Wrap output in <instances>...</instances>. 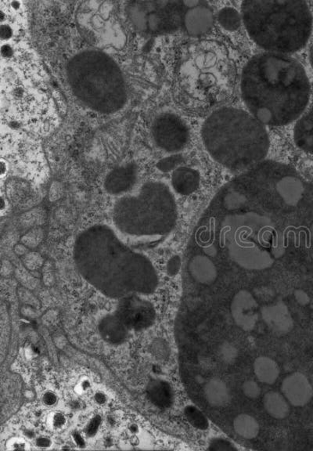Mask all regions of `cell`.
Masks as SVG:
<instances>
[{
  "label": "cell",
  "instance_id": "1",
  "mask_svg": "<svg viewBox=\"0 0 313 451\" xmlns=\"http://www.w3.org/2000/svg\"><path fill=\"white\" fill-rule=\"evenodd\" d=\"M73 256L83 278L108 297L152 294L159 285L152 261L131 249L108 226L83 231L75 240Z\"/></svg>",
  "mask_w": 313,
  "mask_h": 451
},
{
  "label": "cell",
  "instance_id": "2",
  "mask_svg": "<svg viewBox=\"0 0 313 451\" xmlns=\"http://www.w3.org/2000/svg\"><path fill=\"white\" fill-rule=\"evenodd\" d=\"M242 98L258 121L273 126L292 123L309 103L310 86L296 60L284 54H258L242 76Z\"/></svg>",
  "mask_w": 313,
  "mask_h": 451
},
{
  "label": "cell",
  "instance_id": "3",
  "mask_svg": "<svg viewBox=\"0 0 313 451\" xmlns=\"http://www.w3.org/2000/svg\"><path fill=\"white\" fill-rule=\"evenodd\" d=\"M202 141L212 157L229 170H250L266 157L269 140L263 124L233 107L212 114L202 127Z\"/></svg>",
  "mask_w": 313,
  "mask_h": 451
},
{
  "label": "cell",
  "instance_id": "4",
  "mask_svg": "<svg viewBox=\"0 0 313 451\" xmlns=\"http://www.w3.org/2000/svg\"><path fill=\"white\" fill-rule=\"evenodd\" d=\"M242 17L252 40L274 53L300 51L312 32V15L303 1H245Z\"/></svg>",
  "mask_w": 313,
  "mask_h": 451
},
{
  "label": "cell",
  "instance_id": "5",
  "mask_svg": "<svg viewBox=\"0 0 313 451\" xmlns=\"http://www.w3.org/2000/svg\"><path fill=\"white\" fill-rule=\"evenodd\" d=\"M69 85L75 97L91 109L111 114L121 109L127 92L121 70L114 60L99 51H86L71 60Z\"/></svg>",
  "mask_w": 313,
  "mask_h": 451
},
{
  "label": "cell",
  "instance_id": "6",
  "mask_svg": "<svg viewBox=\"0 0 313 451\" xmlns=\"http://www.w3.org/2000/svg\"><path fill=\"white\" fill-rule=\"evenodd\" d=\"M178 210L168 186L161 182L144 184L139 193L118 200L113 210L120 231L136 237H161L176 227Z\"/></svg>",
  "mask_w": 313,
  "mask_h": 451
},
{
  "label": "cell",
  "instance_id": "7",
  "mask_svg": "<svg viewBox=\"0 0 313 451\" xmlns=\"http://www.w3.org/2000/svg\"><path fill=\"white\" fill-rule=\"evenodd\" d=\"M152 134L158 146L168 152H177L182 150L190 138L189 130L183 120L170 113L156 118Z\"/></svg>",
  "mask_w": 313,
  "mask_h": 451
},
{
  "label": "cell",
  "instance_id": "8",
  "mask_svg": "<svg viewBox=\"0 0 313 451\" xmlns=\"http://www.w3.org/2000/svg\"><path fill=\"white\" fill-rule=\"evenodd\" d=\"M6 94L9 100L13 101L12 106L17 108L21 121L29 125H35V123L45 118L43 114L48 113L43 96L33 90L26 89L23 84L9 86L6 88Z\"/></svg>",
  "mask_w": 313,
  "mask_h": 451
},
{
  "label": "cell",
  "instance_id": "9",
  "mask_svg": "<svg viewBox=\"0 0 313 451\" xmlns=\"http://www.w3.org/2000/svg\"><path fill=\"white\" fill-rule=\"evenodd\" d=\"M117 316L128 329L137 332L152 326L155 318V311L148 301L138 297L136 294H131L120 301Z\"/></svg>",
  "mask_w": 313,
  "mask_h": 451
},
{
  "label": "cell",
  "instance_id": "10",
  "mask_svg": "<svg viewBox=\"0 0 313 451\" xmlns=\"http://www.w3.org/2000/svg\"><path fill=\"white\" fill-rule=\"evenodd\" d=\"M282 394L294 407H303L312 398L313 389L308 378L300 372L287 376L281 384Z\"/></svg>",
  "mask_w": 313,
  "mask_h": 451
},
{
  "label": "cell",
  "instance_id": "11",
  "mask_svg": "<svg viewBox=\"0 0 313 451\" xmlns=\"http://www.w3.org/2000/svg\"><path fill=\"white\" fill-rule=\"evenodd\" d=\"M136 178L137 170L134 164L128 163L118 166L107 176L105 188L111 195H122L132 188Z\"/></svg>",
  "mask_w": 313,
  "mask_h": 451
},
{
  "label": "cell",
  "instance_id": "12",
  "mask_svg": "<svg viewBox=\"0 0 313 451\" xmlns=\"http://www.w3.org/2000/svg\"><path fill=\"white\" fill-rule=\"evenodd\" d=\"M232 315L238 326L244 332L254 330L258 321L256 312V303L249 294L243 292L234 299L232 306Z\"/></svg>",
  "mask_w": 313,
  "mask_h": 451
},
{
  "label": "cell",
  "instance_id": "13",
  "mask_svg": "<svg viewBox=\"0 0 313 451\" xmlns=\"http://www.w3.org/2000/svg\"><path fill=\"white\" fill-rule=\"evenodd\" d=\"M265 323L273 333L285 335L292 332L294 322L287 310L283 306L267 308L262 312Z\"/></svg>",
  "mask_w": 313,
  "mask_h": 451
},
{
  "label": "cell",
  "instance_id": "14",
  "mask_svg": "<svg viewBox=\"0 0 313 451\" xmlns=\"http://www.w3.org/2000/svg\"><path fill=\"white\" fill-rule=\"evenodd\" d=\"M184 22L190 34L199 35L206 33L212 27L213 15L208 8L197 6L186 13Z\"/></svg>",
  "mask_w": 313,
  "mask_h": 451
},
{
  "label": "cell",
  "instance_id": "15",
  "mask_svg": "<svg viewBox=\"0 0 313 451\" xmlns=\"http://www.w3.org/2000/svg\"><path fill=\"white\" fill-rule=\"evenodd\" d=\"M172 184L177 193L181 195H190L199 188L200 176L193 168L179 167L172 173Z\"/></svg>",
  "mask_w": 313,
  "mask_h": 451
},
{
  "label": "cell",
  "instance_id": "16",
  "mask_svg": "<svg viewBox=\"0 0 313 451\" xmlns=\"http://www.w3.org/2000/svg\"><path fill=\"white\" fill-rule=\"evenodd\" d=\"M99 332L102 338L112 345L122 344L128 336V328L117 315L105 317L99 324Z\"/></svg>",
  "mask_w": 313,
  "mask_h": 451
},
{
  "label": "cell",
  "instance_id": "17",
  "mask_svg": "<svg viewBox=\"0 0 313 451\" xmlns=\"http://www.w3.org/2000/svg\"><path fill=\"white\" fill-rule=\"evenodd\" d=\"M294 141L305 152L313 154V101L294 130Z\"/></svg>",
  "mask_w": 313,
  "mask_h": 451
},
{
  "label": "cell",
  "instance_id": "18",
  "mask_svg": "<svg viewBox=\"0 0 313 451\" xmlns=\"http://www.w3.org/2000/svg\"><path fill=\"white\" fill-rule=\"evenodd\" d=\"M204 396L210 405L225 407L231 401V392L226 384L220 378L209 380L204 389Z\"/></svg>",
  "mask_w": 313,
  "mask_h": 451
},
{
  "label": "cell",
  "instance_id": "19",
  "mask_svg": "<svg viewBox=\"0 0 313 451\" xmlns=\"http://www.w3.org/2000/svg\"><path fill=\"white\" fill-rule=\"evenodd\" d=\"M253 369L258 381L267 384H274L280 375L278 364L269 357L256 358Z\"/></svg>",
  "mask_w": 313,
  "mask_h": 451
},
{
  "label": "cell",
  "instance_id": "20",
  "mask_svg": "<svg viewBox=\"0 0 313 451\" xmlns=\"http://www.w3.org/2000/svg\"><path fill=\"white\" fill-rule=\"evenodd\" d=\"M265 410L275 419H284L290 413V406L285 396L278 392H269L264 396Z\"/></svg>",
  "mask_w": 313,
  "mask_h": 451
},
{
  "label": "cell",
  "instance_id": "21",
  "mask_svg": "<svg viewBox=\"0 0 313 451\" xmlns=\"http://www.w3.org/2000/svg\"><path fill=\"white\" fill-rule=\"evenodd\" d=\"M233 429L240 437L253 440L260 434V426L254 417L248 414H242L235 418Z\"/></svg>",
  "mask_w": 313,
  "mask_h": 451
},
{
  "label": "cell",
  "instance_id": "22",
  "mask_svg": "<svg viewBox=\"0 0 313 451\" xmlns=\"http://www.w3.org/2000/svg\"><path fill=\"white\" fill-rule=\"evenodd\" d=\"M149 398L156 405L163 407L170 400V392L168 387L163 382H152L147 387Z\"/></svg>",
  "mask_w": 313,
  "mask_h": 451
},
{
  "label": "cell",
  "instance_id": "23",
  "mask_svg": "<svg viewBox=\"0 0 313 451\" xmlns=\"http://www.w3.org/2000/svg\"><path fill=\"white\" fill-rule=\"evenodd\" d=\"M218 20L222 26L228 31H236L240 26V17L238 12L231 8L222 9L219 14Z\"/></svg>",
  "mask_w": 313,
  "mask_h": 451
},
{
  "label": "cell",
  "instance_id": "24",
  "mask_svg": "<svg viewBox=\"0 0 313 451\" xmlns=\"http://www.w3.org/2000/svg\"><path fill=\"white\" fill-rule=\"evenodd\" d=\"M219 355L222 362L228 364H232L236 362L238 353L236 347L230 342H226L220 345Z\"/></svg>",
  "mask_w": 313,
  "mask_h": 451
},
{
  "label": "cell",
  "instance_id": "25",
  "mask_svg": "<svg viewBox=\"0 0 313 451\" xmlns=\"http://www.w3.org/2000/svg\"><path fill=\"white\" fill-rule=\"evenodd\" d=\"M183 161L184 159L181 155H172L170 157L159 161L158 164H156V167H158L160 171L168 173L175 170V168L177 170V166L181 164Z\"/></svg>",
  "mask_w": 313,
  "mask_h": 451
},
{
  "label": "cell",
  "instance_id": "26",
  "mask_svg": "<svg viewBox=\"0 0 313 451\" xmlns=\"http://www.w3.org/2000/svg\"><path fill=\"white\" fill-rule=\"evenodd\" d=\"M243 393L250 399H257L261 394V389L255 381L248 380L243 384Z\"/></svg>",
  "mask_w": 313,
  "mask_h": 451
},
{
  "label": "cell",
  "instance_id": "27",
  "mask_svg": "<svg viewBox=\"0 0 313 451\" xmlns=\"http://www.w3.org/2000/svg\"><path fill=\"white\" fill-rule=\"evenodd\" d=\"M152 351L156 358L164 360L170 354V348L163 340H156L152 346Z\"/></svg>",
  "mask_w": 313,
  "mask_h": 451
},
{
  "label": "cell",
  "instance_id": "28",
  "mask_svg": "<svg viewBox=\"0 0 313 451\" xmlns=\"http://www.w3.org/2000/svg\"><path fill=\"white\" fill-rule=\"evenodd\" d=\"M102 423V418L100 416H94L86 427V434L89 437H93L98 434Z\"/></svg>",
  "mask_w": 313,
  "mask_h": 451
},
{
  "label": "cell",
  "instance_id": "29",
  "mask_svg": "<svg viewBox=\"0 0 313 451\" xmlns=\"http://www.w3.org/2000/svg\"><path fill=\"white\" fill-rule=\"evenodd\" d=\"M180 267H181V260L179 256H172L167 264L168 274L174 276L178 274Z\"/></svg>",
  "mask_w": 313,
  "mask_h": 451
},
{
  "label": "cell",
  "instance_id": "30",
  "mask_svg": "<svg viewBox=\"0 0 313 451\" xmlns=\"http://www.w3.org/2000/svg\"><path fill=\"white\" fill-rule=\"evenodd\" d=\"M234 447L230 442L225 440H222V439H217V440L213 441L211 443L210 450H234Z\"/></svg>",
  "mask_w": 313,
  "mask_h": 451
},
{
  "label": "cell",
  "instance_id": "31",
  "mask_svg": "<svg viewBox=\"0 0 313 451\" xmlns=\"http://www.w3.org/2000/svg\"><path fill=\"white\" fill-rule=\"evenodd\" d=\"M66 424V418L62 413L57 412L53 414L51 425L53 428L60 430L63 428Z\"/></svg>",
  "mask_w": 313,
  "mask_h": 451
},
{
  "label": "cell",
  "instance_id": "32",
  "mask_svg": "<svg viewBox=\"0 0 313 451\" xmlns=\"http://www.w3.org/2000/svg\"><path fill=\"white\" fill-rule=\"evenodd\" d=\"M43 402L44 404L47 407H53L54 405H56L58 402L57 396L49 391V392L44 393L43 396Z\"/></svg>",
  "mask_w": 313,
  "mask_h": 451
},
{
  "label": "cell",
  "instance_id": "33",
  "mask_svg": "<svg viewBox=\"0 0 313 451\" xmlns=\"http://www.w3.org/2000/svg\"><path fill=\"white\" fill-rule=\"evenodd\" d=\"M51 439L46 436H40L36 440V445L42 448H49L51 446Z\"/></svg>",
  "mask_w": 313,
  "mask_h": 451
},
{
  "label": "cell",
  "instance_id": "34",
  "mask_svg": "<svg viewBox=\"0 0 313 451\" xmlns=\"http://www.w3.org/2000/svg\"><path fill=\"white\" fill-rule=\"evenodd\" d=\"M72 437H73L74 442L76 443L78 447H80V448L86 447V441L80 434L75 432L73 435H72Z\"/></svg>",
  "mask_w": 313,
  "mask_h": 451
},
{
  "label": "cell",
  "instance_id": "35",
  "mask_svg": "<svg viewBox=\"0 0 313 451\" xmlns=\"http://www.w3.org/2000/svg\"><path fill=\"white\" fill-rule=\"evenodd\" d=\"M94 400L100 405H104L107 401V396L103 392H98L95 394Z\"/></svg>",
  "mask_w": 313,
  "mask_h": 451
},
{
  "label": "cell",
  "instance_id": "36",
  "mask_svg": "<svg viewBox=\"0 0 313 451\" xmlns=\"http://www.w3.org/2000/svg\"><path fill=\"white\" fill-rule=\"evenodd\" d=\"M11 448L14 450H24L26 448V444L21 441H15L12 442Z\"/></svg>",
  "mask_w": 313,
  "mask_h": 451
},
{
  "label": "cell",
  "instance_id": "37",
  "mask_svg": "<svg viewBox=\"0 0 313 451\" xmlns=\"http://www.w3.org/2000/svg\"><path fill=\"white\" fill-rule=\"evenodd\" d=\"M8 170V162L2 159L1 161V177H5Z\"/></svg>",
  "mask_w": 313,
  "mask_h": 451
},
{
  "label": "cell",
  "instance_id": "38",
  "mask_svg": "<svg viewBox=\"0 0 313 451\" xmlns=\"http://www.w3.org/2000/svg\"><path fill=\"white\" fill-rule=\"evenodd\" d=\"M129 430L131 434H137L138 432H139V427H138V425H136V424H132L129 427Z\"/></svg>",
  "mask_w": 313,
  "mask_h": 451
},
{
  "label": "cell",
  "instance_id": "39",
  "mask_svg": "<svg viewBox=\"0 0 313 451\" xmlns=\"http://www.w3.org/2000/svg\"><path fill=\"white\" fill-rule=\"evenodd\" d=\"M82 390L87 391L90 388V382L88 380L83 381L81 384Z\"/></svg>",
  "mask_w": 313,
  "mask_h": 451
},
{
  "label": "cell",
  "instance_id": "40",
  "mask_svg": "<svg viewBox=\"0 0 313 451\" xmlns=\"http://www.w3.org/2000/svg\"><path fill=\"white\" fill-rule=\"evenodd\" d=\"M310 62L313 69V46L310 48Z\"/></svg>",
  "mask_w": 313,
  "mask_h": 451
}]
</instances>
